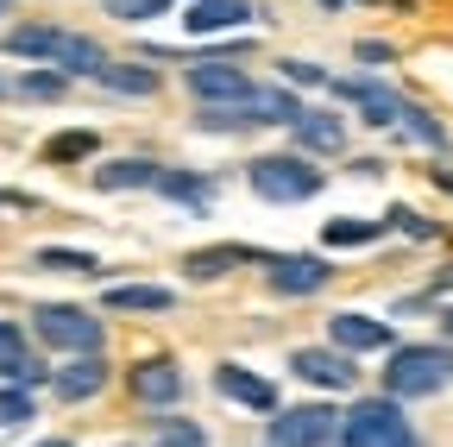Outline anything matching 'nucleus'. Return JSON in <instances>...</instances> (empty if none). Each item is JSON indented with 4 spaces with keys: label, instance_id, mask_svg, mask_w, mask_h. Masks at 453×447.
<instances>
[{
    "label": "nucleus",
    "instance_id": "obj_1",
    "mask_svg": "<svg viewBox=\"0 0 453 447\" xmlns=\"http://www.w3.org/2000/svg\"><path fill=\"white\" fill-rule=\"evenodd\" d=\"M447 384H453V347H441V341L390 347V359H384V397H396V404L441 397Z\"/></svg>",
    "mask_w": 453,
    "mask_h": 447
},
{
    "label": "nucleus",
    "instance_id": "obj_2",
    "mask_svg": "<svg viewBox=\"0 0 453 447\" xmlns=\"http://www.w3.org/2000/svg\"><path fill=\"white\" fill-rule=\"evenodd\" d=\"M246 183L258 202H309L321 196V171L309 164V151H265L246 164Z\"/></svg>",
    "mask_w": 453,
    "mask_h": 447
},
{
    "label": "nucleus",
    "instance_id": "obj_3",
    "mask_svg": "<svg viewBox=\"0 0 453 447\" xmlns=\"http://www.w3.org/2000/svg\"><path fill=\"white\" fill-rule=\"evenodd\" d=\"M340 447H422L396 397H359L340 422Z\"/></svg>",
    "mask_w": 453,
    "mask_h": 447
},
{
    "label": "nucleus",
    "instance_id": "obj_4",
    "mask_svg": "<svg viewBox=\"0 0 453 447\" xmlns=\"http://www.w3.org/2000/svg\"><path fill=\"white\" fill-rule=\"evenodd\" d=\"M32 334L57 353H101V315L82 303H32Z\"/></svg>",
    "mask_w": 453,
    "mask_h": 447
},
{
    "label": "nucleus",
    "instance_id": "obj_5",
    "mask_svg": "<svg viewBox=\"0 0 453 447\" xmlns=\"http://www.w3.org/2000/svg\"><path fill=\"white\" fill-rule=\"evenodd\" d=\"M340 422L327 404H290L271 416V447H340Z\"/></svg>",
    "mask_w": 453,
    "mask_h": 447
},
{
    "label": "nucleus",
    "instance_id": "obj_6",
    "mask_svg": "<svg viewBox=\"0 0 453 447\" xmlns=\"http://www.w3.org/2000/svg\"><path fill=\"white\" fill-rule=\"evenodd\" d=\"M189 95H196L202 107H252V101H258V82H252L240 64L202 58V64H189Z\"/></svg>",
    "mask_w": 453,
    "mask_h": 447
},
{
    "label": "nucleus",
    "instance_id": "obj_7",
    "mask_svg": "<svg viewBox=\"0 0 453 447\" xmlns=\"http://www.w3.org/2000/svg\"><path fill=\"white\" fill-rule=\"evenodd\" d=\"M327 347H340V353H390L396 334H390V321H378L365 309H334L327 315Z\"/></svg>",
    "mask_w": 453,
    "mask_h": 447
},
{
    "label": "nucleus",
    "instance_id": "obj_8",
    "mask_svg": "<svg viewBox=\"0 0 453 447\" xmlns=\"http://www.w3.org/2000/svg\"><path fill=\"white\" fill-rule=\"evenodd\" d=\"M327 277H334V265L321 252H277V258H265V284L277 297H315Z\"/></svg>",
    "mask_w": 453,
    "mask_h": 447
},
{
    "label": "nucleus",
    "instance_id": "obj_9",
    "mask_svg": "<svg viewBox=\"0 0 453 447\" xmlns=\"http://www.w3.org/2000/svg\"><path fill=\"white\" fill-rule=\"evenodd\" d=\"M290 372H296L303 384H315V390H353V384H359L353 353H340V347H296V353H290Z\"/></svg>",
    "mask_w": 453,
    "mask_h": 447
},
{
    "label": "nucleus",
    "instance_id": "obj_10",
    "mask_svg": "<svg viewBox=\"0 0 453 447\" xmlns=\"http://www.w3.org/2000/svg\"><path fill=\"white\" fill-rule=\"evenodd\" d=\"M258 19V7L252 0H189L183 7V32H196V38H214V32H246Z\"/></svg>",
    "mask_w": 453,
    "mask_h": 447
},
{
    "label": "nucleus",
    "instance_id": "obj_11",
    "mask_svg": "<svg viewBox=\"0 0 453 447\" xmlns=\"http://www.w3.org/2000/svg\"><path fill=\"white\" fill-rule=\"evenodd\" d=\"M127 390H133L139 404L164 410V404L183 397V366H177V359H139V366L127 372Z\"/></svg>",
    "mask_w": 453,
    "mask_h": 447
},
{
    "label": "nucleus",
    "instance_id": "obj_12",
    "mask_svg": "<svg viewBox=\"0 0 453 447\" xmlns=\"http://www.w3.org/2000/svg\"><path fill=\"white\" fill-rule=\"evenodd\" d=\"M214 390L220 397H234V404H246V410H258V416H277V384L271 378H258V372H246V366H214Z\"/></svg>",
    "mask_w": 453,
    "mask_h": 447
},
{
    "label": "nucleus",
    "instance_id": "obj_13",
    "mask_svg": "<svg viewBox=\"0 0 453 447\" xmlns=\"http://www.w3.org/2000/svg\"><path fill=\"white\" fill-rule=\"evenodd\" d=\"M57 397L64 404H88V397H101V384H107V359L101 353H70V366H57Z\"/></svg>",
    "mask_w": 453,
    "mask_h": 447
},
{
    "label": "nucleus",
    "instance_id": "obj_14",
    "mask_svg": "<svg viewBox=\"0 0 453 447\" xmlns=\"http://www.w3.org/2000/svg\"><path fill=\"white\" fill-rule=\"evenodd\" d=\"M157 177H164V164H151V158H107V164H95V189H101V196L157 189Z\"/></svg>",
    "mask_w": 453,
    "mask_h": 447
},
{
    "label": "nucleus",
    "instance_id": "obj_15",
    "mask_svg": "<svg viewBox=\"0 0 453 447\" xmlns=\"http://www.w3.org/2000/svg\"><path fill=\"white\" fill-rule=\"evenodd\" d=\"M101 309H113V315H164V309H177V290L170 284H107Z\"/></svg>",
    "mask_w": 453,
    "mask_h": 447
},
{
    "label": "nucleus",
    "instance_id": "obj_16",
    "mask_svg": "<svg viewBox=\"0 0 453 447\" xmlns=\"http://www.w3.org/2000/svg\"><path fill=\"white\" fill-rule=\"evenodd\" d=\"M157 196H170L183 214H214V183L202 171H170L164 164V177H157Z\"/></svg>",
    "mask_w": 453,
    "mask_h": 447
},
{
    "label": "nucleus",
    "instance_id": "obj_17",
    "mask_svg": "<svg viewBox=\"0 0 453 447\" xmlns=\"http://www.w3.org/2000/svg\"><path fill=\"white\" fill-rule=\"evenodd\" d=\"M246 258H258V252L252 246H234V240H226V246H202V252L183 258V277H189V284H214V277H226V271L246 265Z\"/></svg>",
    "mask_w": 453,
    "mask_h": 447
},
{
    "label": "nucleus",
    "instance_id": "obj_18",
    "mask_svg": "<svg viewBox=\"0 0 453 447\" xmlns=\"http://www.w3.org/2000/svg\"><path fill=\"white\" fill-rule=\"evenodd\" d=\"M57 70H64V76H95V82H101L107 50H101L95 38H82V32H64V44H57Z\"/></svg>",
    "mask_w": 453,
    "mask_h": 447
},
{
    "label": "nucleus",
    "instance_id": "obj_19",
    "mask_svg": "<svg viewBox=\"0 0 453 447\" xmlns=\"http://www.w3.org/2000/svg\"><path fill=\"white\" fill-rule=\"evenodd\" d=\"M57 44H64V32H57V26H13V32H7V50H13V58L50 64V70H57Z\"/></svg>",
    "mask_w": 453,
    "mask_h": 447
},
{
    "label": "nucleus",
    "instance_id": "obj_20",
    "mask_svg": "<svg viewBox=\"0 0 453 447\" xmlns=\"http://www.w3.org/2000/svg\"><path fill=\"white\" fill-rule=\"evenodd\" d=\"M290 133H296L303 151H340V145H347V120H340V114H315V107H309Z\"/></svg>",
    "mask_w": 453,
    "mask_h": 447
},
{
    "label": "nucleus",
    "instance_id": "obj_21",
    "mask_svg": "<svg viewBox=\"0 0 453 447\" xmlns=\"http://www.w3.org/2000/svg\"><path fill=\"white\" fill-rule=\"evenodd\" d=\"M95 151H101V139H95L88 127H70V133H50L38 158H44V164H82V158H95Z\"/></svg>",
    "mask_w": 453,
    "mask_h": 447
},
{
    "label": "nucleus",
    "instance_id": "obj_22",
    "mask_svg": "<svg viewBox=\"0 0 453 447\" xmlns=\"http://www.w3.org/2000/svg\"><path fill=\"white\" fill-rule=\"evenodd\" d=\"M396 127H403L410 139H422L428 151H453V139H447V127L428 114V107H416V101H403V107H396Z\"/></svg>",
    "mask_w": 453,
    "mask_h": 447
},
{
    "label": "nucleus",
    "instance_id": "obj_23",
    "mask_svg": "<svg viewBox=\"0 0 453 447\" xmlns=\"http://www.w3.org/2000/svg\"><path fill=\"white\" fill-rule=\"evenodd\" d=\"M101 82H107L113 95H157V70H151V64H107Z\"/></svg>",
    "mask_w": 453,
    "mask_h": 447
},
{
    "label": "nucleus",
    "instance_id": "obj_24",
    "mask_svg": "<svg viewBox=\"0 0 453 447\" xmlns=\"http://www.w3.org/2000/svg\"><path fill=\"white\" fill-rule=\"evenodd\" d=\"M13 89H19L26 101H64V95H70V76H64V70H50V64H32Z\"/></svg>",
    "mask_w": 453,
    "mask_h": 447
},
{
    "label": "nucleus",
    "instance_id": "obj_25",
    "mask_svg": "<svg viewBox=\"0 0 453 447\" xmlns=\"http://www.w3.org/2000/svg\"><path fill=\"white\" fill-rule=\"evenodd\" d=\"M32 271H101V258L95 252H82V246H38L32 252Z\"/></svg>",
    "mask_w": 453,
    "mask_h": 447
},
{
    "label": "nucleus",
    "instance_id": "obj_26",
    "mask_svg": "<svg viewBox=\"0 0 453 447\" xmlns=\"http://www.w3.org/2000/svg\"><path fill=\"white\" fill-rule=\"evenodd\" d=\"M384 234V220H327L321 227V246L327 252H340V246H372Z\"/></svg>",
    "mask_w": 453,
    "mask_h": 447
},
{
    "label": "nucleus",
    "instance_id": "obj_27",
    "mask_svg": "<svg viewBox=\"0 0 453 447\" xmlns=\"http://www.w3.org/2000/svg\"><path fill=\"white\" fill-rule=\"evenodd\" d=\"M384 227L410 234V240H434V234H441V220H422L416 208H403V202H396V208H384Z\"/></svg>",
    "mask_w": 453,
    "mask_h": 447
},
{
    "label": "nucleus",
    "instance_id": "obj_28",
    "mask_svg": "<svg viewBox=\"0 0 453 447\" xmlns=\"http://www.w3.org/2000/svg\"><path fill=\"white\" fill-rule=\"evenodd\" d=\"M277 76H283V82H296V89H327V82H334V76H327L321 64H309V58H283Z\"/></svg>",
    "mask_w": 453,
    "mask_h": 447
},
{
    "label": "nucleus",
    "instance_id": "obj_29",
    "mask_svg": "<svg viewBox=\"0 0 453 447\" xmlns=\"http://www.w3.org/2000/svg\"><path fill=\"white\" fill-rule=\"evenodd\" d=\"M164 7H170V0H107V13L127 19V26H145V19H157Z\"/></svg>",
    "mask_w": 453,
    "mask_h": 447
},
{
    "label": "nucleus",
    "instance_id": "obj_30",
    "mask_svg": "<svg viewBox=\"0 0 453 447\" xmlns=\"http://www.w3.org/2000/svg\"><path fill=\"white\" fill-rule=\"evenodd\" d=\"M26 416H32V390H26V384L0 390V428H19Z\"/></svg>",
    "mask_w": 453,
    "mask_h": 447
},
{
    "label": "nucleus",
    "instance_id": "obj_31",
    "mask_svg": "<svg viewBox=\"0 0 453 447\" xmlns=\"http://www.w3.org/2000/svg\"><path fill=\"white\" fill-rule=\"evenodd\" d=\"M353 58H359L365 70H384V64H396V50H390L384 38H359V44H353Z\"/></svg>",
    "mask_w": 453,
    "mask_h": 447
},
{
    "label": "nucleus",
    "instance_id": "obj_32",
    "mask_svg": "<svg viewBox=\"0 0 453 447\" xmlns=\"http://www.w3.org/2000/svg\"><path fill=\"white\" fill-rule=\"evenodd\" d=\"M157 447H202V428H196V422H177V416H170V422H164V441H157Z\"/></svg>",
    "mask_w": 453,
    "mask_h": 447
},
{
    "label": "nucleus",
    "instance_id": "obj_33",
    "mask_svg": "<svg viewBox=\"0 0 453 447\" xmlns=\"http://www.w3.org/2000/svg\"><path fill=\"white\" fill-rule=\"evenodd\" d=\"M0 353H26V334L13 321H0Z\"/></svg>",
    "mask_w": 453,
    "mask_h": 447
},
{
    "label": "nucleus",
    "instance_id": "obj_34",
    "mask_svg": "<svg viewBox=\"0 0 453 447\" xmlns=\"http://www.w3.org/2000/svg\"><path fill=\"white\" fill-rule=\"evenodd\" d=\"M447 290H453V265H441V271H434V284H428V297H434V303H441V297H447Z\"/></svg>",
    "mask_w": 453,
    "mask_h": 447
},
{
    "label": "nucleus",
    "instance_id": "obj_35",
    "mask_svg": "<svg viewBox=\"0 0 453 447\" xmlns=\"http://www.w3.org/2000/svg\"><path fill=\"white\" fill-rule=\"evenodd\" d=\"M0 208H32L26 196H13V189H0Z\"/></svg>",
    "mask_w": 453,
    "mask_h": 447
},
{
    "label": "nucleus",
    "instance_id": "obj_36",
    "mask_svg": "<svg viewBox=\"0 0 453 447\" xmlns=\"http://www.w3.org/2000/svg\"><path fill=\"white\" fill-rule=\"evenodd\" d=\"M428 177H434V183H441V189L453 196V171H441V164H434V171H428Z\"/></svg>",
    "mask_w": 453,
    "mask_h": 447
},
{
    "label": "nucleus",
    "instance_id": "obj_37",
    "mask_svg": "<svg viewBox=\"0 0 453 447\" xmlns=\"http://www.w3.org/2000/svg\"><path fill=\"white\" fill-rule=\"evenodd\" d=\"M441 334H447V341H453V303L441 309Z\"/></svg>",
    "mask_w": 453,
    "mask_h": 447
},
{
    "label": "nucleus",
    "instance_id": "obj_38",
    "mask_svg": "<svg viewBox=\"0 0 453 447\" xmlns=\"http://www.w3.org/2000/svg\"><path fill=\"white\" fill-rule=\"evenodd\" d=\"M32 447H70V441H57V435H50V441H32Z\"/></svg>",
    "mask_w": 453,
    "mask_h": 447
},
{
    "label": "nucleus",
    "instance_id": "obj_39",
    "mask_svg": "<svg viewBox=\"0 0 453 447\" xmlns=\"http://www.w3.org/2000/svg\"><path fill=\"white\" fill-rule=\"evenodd\" d=\"M321 7H327V13H334V7H347V0H321Z\"/></svg>",
    "mask_w": 453,
    "mask_h": 447
},
{
    "label": "nucleus",
    "instance_id": "obj_40",
    "mask_svg": "<svg viewBox=\"0 0 453 447\" xmlns=\"http://www.w3.org/2000/svg\"><path fill=\"white\" fill-rule=\"evenodd\" d=\"M0 95H7V76H0Z\"/></svg>",
    "mask_w": 453,
    "mask_h": 447
},
{
    "label": "nucleus",
    "instance_id": "obj_41",
    "mask_svg": "<svg viewBox=\"0 0 453 447\" xmlns=\"http://www.w3.org/2000/svg\"><path fill=\"white\" fill-rule=\"evenodd\" d=\"M0 13H7V0H0Z\"/></svg>",
    "mask_w": 453,
    "mask_h": 447
}]
</instances>
